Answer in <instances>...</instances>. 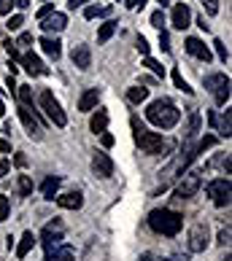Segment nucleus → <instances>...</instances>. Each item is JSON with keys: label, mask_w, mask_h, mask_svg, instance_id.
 Wrapping results in <instances>:
<instances>
[{"label": "nucleus", "mask_w": 232, "mask_h": 261, "mask_svg": "<svg viewBox=\"0 0 232 261\" xmlns=\"http://www.w3.org/2000/svg\"><path fill=\"white\" fill-rule=\"evenodd\" d=\"M130 124H132V138H135V143H138V148H141L143 153L159 156V153H170L173 148H176V143H173V140H165V138H162V135H157V132H149L138 119H132Z\"/></svg>", "instance_id": "nucleus-1"}, {"label": "nucleus", "mask_w": 232, "mask_h": 261, "mask_svg": "<svg viewBox=\"0 0 232 261\" xmlns=\"http://www.w3.org/2000/svg\"><path fill=\"white\" fill-rule=\"evenodd\" d=\"M149 226L157 231V234L176 237L183 226V216L176 210H168V207H157V210L149 213Z\"/></svg>", "instance_id": "nucleus-2"}, {"label": "nucleus", "mask_w": 232, "mask_h": 261, "mask_svg": "<svg viewBox=\"0 0 232 261\" xmlns=\"http://www.w3.org/2000/svg\"><path fill=\"white\" fill-rule=\"evenodd\" d=\"M146 119L154 124V127H159V129H173L178 124V119H181V111L170 100H154V102H149V108H146Z\"/></svg>", "instance_id": "nucleus-3"}, {"label": "nucleus", "mask_w": 232, "mask_h": 261, "mask_svg": "<svg viewBox=\"0 0 232 261\" xmlns=\"http://www.w3.org/2000/svg\"><path fill=\"white\" fill-rule=\"evenodd\" d=\"M38 102H41V108H43L46 116L52 119V124H57V127H65V124H67V116H65V111H62V105L54 100L52 89H43L41 97H38Z\"/></svg>", "instance_id": "nucleus-4"}, {"label": "nucleus", "mask_w": 232, "mask_h": 261, "mask_svg": "<svg viewBox=\"0 0 232 261\" xmlns=\"http://www.w3.org/2000/svg\"><path fill=\"white\" fill-rule=\"evenodd\" d=\"M205 89L214 94L216 105H227V100H229V75H224V73L208 75V79H205Z\"/></svg>", "instance_id": "nucleus-5"}, {"label": "nucleus", "mask_w": 232, "mask_h": 261, "mask_svg": "<svg viewBox=\"0 0 232 261\" xmlns=\"http://www.w3.org/2000/svg\"><path fill=\"white\" fill-rule=\"evenodd\" d=\"M208 243H211V229H208L205 221H197V224L189 229V250L192 253H202V250L208 248Z\"/></svg>", "instance_id": "nucleus-6"}, {"label": "nucleus", "mask_w": 232, "mask_h": 261, "mask_svg": "<svg viewBox=\"0 0 232 261\" xmlns=\"http://www.w3.org/2000/svg\"><path fill=\"white\" fill-rule=\"evenodd\" d=\"M208 197L216 207H227L229 205V178H216L208 183Z\"/></svg>", "instance_id": "nucleus-7"}, {"label": "nucleus", "mask_w": 232, "mask_h": 261, "mask_svg": "<svg viewBox=\"0 0 232 261\" xmlns=\"http://www.w3.org/2000/svg\"><path fill=\"white\" fill-rule=\"evenodd\" d=\"M62 234H65V224H62V221H60V218L49 221V224L43 226V231H41V243H43V248H46V250L57 248V245H60V240H62Z\"/></svg>", "instance_id": "nucleus-8"}, {"label": "nucleus", "mask_w": 232, "mask_h": 261, "mask_svg": "<svg viewBox=\"0 0 232 261\" xmlns=\"http://www.w3.org/2000/svg\"><path fill=\"white\" fill-rule=\"evenodd\" d=\"M200 186H202L200 175H195V172H189V175H183V178H181L178 189H176V197H178V199H189V197H195L197 191H200Z\"/></svg>", "instance_id": "nucleus-9"}, {"label": "nucleus", "mask_w": 232, "mask_h": 261, "mask_svg": "<svg viewBox=\"0 0 232 261\" xmlns=\"http://www.w3.org/2000/svg\"><path fill=\"white\" fill-rule=\"evenodd\" d=\"M92 170H95V175L98 178H111L113 175V162L108 153H95V159H92Z\"/></svg>", "instance_id": "nucleus-10"}, {"label": "nucleus", "mask_w": 232, "mask_h": 261, "mask_svg": "<svg viewBox=\"0 0 232 261\" xmlns=\"http://www.w3.org/2000/svg\"><path fill=\"white\" fill-rule=\"evenodd\" d=\"M71 60H73V65L79 67V70H89L92 67V49L89 46H73V51H71Z\"/></svg>", "instance_id": "nucleus-11"}, {"label": "nucleus", "mask_w": 232, "mask_h": 261, "mask_svg": "<svg viewBox=\"0 0 232 261\" xmlns=\"http://www.w3.org/2000/svg\"><path fill=\"white\" fill-rule=\"evenodd\" d=\"M19 119H22V124H25V129H27V135H30V138H41V121L33 116L30 108L19 105Z\"/></svg>", "instance_id": "nucleus-12"}, {"label": "nucleus", "mask_w": 232, "mask_h": 261, "mask_svg": "<svg viewBox=\"0 0 232 261\" xmlns=\"http://www.w3.org/2000/svg\"><path fill=\"white\" fill-rule=\"evenodd\" d=\"M189 22H192V11H189V6L181 0V3L173 6V27H176V30H187Z\"/></svg>", "instance_id": "nucleus-13"}, {"label": "nucleus", "mask_w": 232, "mask_h": 261, "mask_svg": "<svg viewBox=\"0 0 232 261\" xmlns=\"http://www.w3.org/2000/svg\"><path fill=\"white\" fill-rule=\"evenodd\" d=\"M41 27H43V33H62L65 27H67V16L62 11H54V14H49V16L43 19Z\"/></svg>", "instance_id": "nucleus-14"}, {"label": "nucleus", "mask_w": 232, "mask_h": 261, "mask_svg": "<svg viewBox=\"0 0 232 261\" xmlns=\"http://www.w3.org/2000/svg\"><path fill=\"white\" fill-rule=\"evenodd\" d=\"M187 51L192 57H197V60H202V62H211V49L200 41V38H187Z\"/></svg>", "instance_id": "nucleus-15"}, {"label": "nucleus", "mask_w": 232, "mask_h": 261, "mask_svg": "<svg viewBox=\"0 0 232 261\" xmlns=\"http://www.w3.org/2000/svg\"><path fill=\"white\" fill-rule=\"evenodd\" d=\"M19 62H22V67H25V70L30 73V75H46V67H43V62L38 60L35 54H30V51L19 57Z\"/></svg>", "instance_id": "nucleus-16"}, {"label": "nucleus", "mask_w": 232, "mask_h": 261, "mask_svg": "<svg viewBox=\"0 0 232 261\" xmlns=\"http://www.w3.org/2000/svg\"><path fill=\"white\" fill-rule=\"evenodd\" d=\"M54 199H57V205L65 207V210H79L84 205L81 191H67V194H60V197H54Z\"/></svg>", "instance_id": "nucleus-17"}, {"label": "nucleus", "mask_w": 232, "mask_h": 261, "mask_svg": "<svg viewBox=\"0 0 232 261\" xmlns=\"http://www.w3.org/2000/svg\"><path fill=\"white\" fill-rule=\"evenodd\" d=\"M100 102V89H86L79 97V111H95V105Z\"/></svg>", "instance_id": "nucleus-18"}, {"label": "nucleus", "mask_w": 232, "mask_h": 261, "mask_svg": "<svg viewBox=\"0 0 232 261\" xmlns=\"http://www.w3.org/2000/svg\"><path fill=\"white\" fill-rule=\"evenodd\" d=\"M105 127H108V111H105V108H98V113H95L92 119H89V129H92L95 135H103Z\"/></svg>", "instance_id": "nucleus-19"}, {"label": "nucleus", "mask_w": 232, "mask_h": 261, "mask_svg": "<svg viewBox=\"0 0 232 261\" xmlns=\"http://www.w3.org/2000/svg\"><path fill=\"white\" fill-rule=\"evenodd\" d=\"M46 261H73V248L71 245H57L46 250Z\"/></svg>", "instance_id": "nucleus-20"}, {"label": "nucleus", "mask_w": 232, "mask_h": 261, "mask_svg": "<svg viewBox=\"0 0 232 261\" xmlns=\"http://www.w3.org/2000/svg\"><path fill=\"white\" fill-rule=\"evenodd\" d=\"M60 41L57 38H52V35H43L41 38V49H43V54H49L52 60H60V54H62V49H60Z\"/></svg>", "instance_id": "nucleus-21"}, {"label": "nucleus", "mask_w": 232, "mask_h": 261, "mask_svg": "<svg viewBox=\"0 0 232 261\" xmlns=\"http://www.w3.org/2000/svg\"><path fill=\"white\" fill-rule=\"evenodd\" d=\"M60 178H57V175H49V178H46L43 183H41V194H43V199H54L57 197V191H60Z\"/></svg>", "instance_id": "nucleus-22"}, {"label": "nucleus", "mask_w": 232, "mask_h": 261, "mask_svg": "<svg viewBox=\"0 0 232 261\" xmlns=\"http://www.w3.org/2000/svg\"><path fill=\"white\" fill-rule=\"evenodd\" d=\"M35 234H33V231H25V234H22V240H19V245H16V258H25L27 253H30V250H33V245H35Z\"/></svg>", "instance_id": "nucleus-23"}, {"label": "nucleus", "mask_w": 232, "mask_h": 261, "mask_svg": "<svg viewBox=\"0 0 232 261\" xmlns=\"http://www.w3.org/2000/svg\"><path fill=\"white\" fill-rule=\"evenodd\" d=\"M127 100H130L132 105L146 102V100H149V89H143V86H132V89L127 92Z\"/></svg>", "instance_id": "nucleus-24"}, {"label": "nucleus", "mask_w": 232, "mask_h": 261, "mask_svg": "<svg viewBox=\"0 0 232 261\" xmlns=\"http://www.w3.org/2000/svg\"><path fill=\"white\" fill-rule=\"evenodd\" d=\"M200 127H202V116L197 111H192L189 113V124H187V138H195V135L200 132Z\"/></svg>", "instance_id": "nucleus-25"}, {"label": "nucleus", "mask_w": 232, "mask_h": 261, "mask_svg": "<svg viewBox=\"0 0 232 261\" xmlns=\"http://www.w3.org/2000/svg\"><path fill=\"white\" fill-rule=\"evenodd\" d=\"M108 14H111V6H86L84 8L86 19H98V16H108Z\"/></svg>", "instance_id": "nucleus-26"}, {"label": "nucleus", "mask_w": 232, "mask_h": 261, "mask_svg": "<svg viewBox=\"0 0 232 261\" xmlns=\"http://www.w3.org/2000/svg\"><path fill=\"white\" fill-rule=\"evenodd\" d=\"M216 127L221 132V138H229L232 135V119H229V111L227 113H221V119H216Z\"/></svg>", "instance_id": "nucleus-27"}, {"label": "nucleus", "mask_w": 232, "mask_h": 261, "mask_svg": "<svg viewBox=\"0 0 232 261\" xmlns=\"http://www.w3.org/2000/svg\"><path fill=\"white\" fill-rule=\"evenodd\" d=\"M116 33V22H105L100 24V30H98V43H105V41H111V35Z\"/></svg>", "instance_id": "nucleus-28"}, {"label": "nucleus", "mask_w": 232, "mask_h": 261, "mask_svg": "<svg viewBox=\"0 0 232 261\" xmlns=\"http://www.w3.org/2000/svg\"><path fill=\"white\" fill-rule=\"evenodd\" d=\"M143 65H146L149 70H151L154 75H157V79H165V67H162L157 60H154V57H143Z\"/></svg>", "instance_id": "nucleus-29"}, {"label": "nucleus", "mask_w": 232, "mask_h": 261, "mask_svg": "<svg viewBox=\"0 0 232 261\" xmlns=\"http://www.w3.org/2000/svg\"><path fill=\"white\" fill-rule=\"evenodd\" d=\"M16 94H19V100H22V105H25V108H30V105H33V89H30L27 84L16 86Z\"/></svg>", "instance_id": "nucleus-30"}, {"label": "nucleus", "mask_w": 232, "mask_h": 261, "mask_svg": "<svg viewBox=\"0 0 232 261\" xmlns=\"http://www.w3.org/2000/svg\"><path fill=\"white\" fill-rule=\"evenodd\" d=\"M173 84H176L181 92H187V94H192V92H195V89H192V86H189L187 81H183V75H181V70H178V67H173Z\"/></svg>", "instance_id": "nucleus-31"}, {"label": "nucleus", "mask_w": 232, "mask_h": 261, "mask_svg": "<svg viewBox=\"0 0 232 261\" xmlns=\"http://www.w3.org/2000/svg\"><path fill=\"white\" fill-rule=\"evenodd\" d=\"M19 194H22V197L33 194V178L30 175H19Z\"/></svg>", "instance_id": "nucleus-32"}, {"label": "nucleus", "mask_w": 232, "mask_h": 261, "mask_svg": "<svg viewBox=\"0 0 232 261\" xmlns=\"http://www.w3.org/2000/svg\"><path fill=\"white\" fill-rule=\"evenodd\" d=\"M22 24H25V16H22V14H14V16H8V22H6V27H8L11 33H16Z\"/></svg>", "instance_id": "nucleus-33"}, {"label": "nucleus", "mask_w": 232, "mask_h": 261, "mask_svg": "<svg viewBox=\"0 0 232 261\" xmlns=\"http://www.w3.org/2000/svg\"><path fill=\"white\" fill-rule=\"evenodd\" d=\"M202 8H205V14L208 16H216L219 14V0H200Z\"/></svg>", "instance_id": "nucleus-34"}, {"label": "nucleus", "mask_w": 232, "mask_h": 261, "mask_svg": "<svg viewBox=\"0 0 232 261\" xmlns=\"http://www.w3.org/2000/svg\"><path fill=\"white\" fill-rule=\"evenodd\" d=\"M214 49H216V54H219V60H221V62H227V60H229V51H227V46L221 43L219 38L214 41Z\"/></svg>", "instance_id": "nucleus-35"}, {"label": "nucleus", "mask_w": 232, "mask_h": 261, "mask_svg": "<svg viewBox=\"0 0 232 261\" xmlns=\"http://www.w3.org/2000/svg\"><path fill=\"white\" fill-rule=\"evenodd\" d=\"M8 210H11V205H8V197L0 194V224H3V221H8Z\"/></svg>", "instance_id": "nucleus-36"}, {"label": "nucleus", "mask_w": 232, "mask_h": 261, "mask_svg": "<svg viewBox=\"0 0 232 261\" xmlns=\"http://www.w3.org/2000/svg\"><path fill=\"white\" fill-rule=\"evenodd\" d=\"M49 14H54V3H43L41 8H38V14H35V16H38V19H41V22H43V19L49 16Z\"/></svg>", "instance_id": "nucleus-37"}, {"label": "nucleus", "mask_w": 232, "mask_h": 261, "mask_svg": "<svg viewBox=\"0 0 232 261\" xmlns=\"http://www.w3.org/2000/svg\"><path fill=\"white\" fill-rule=\"evenodd\" d=\"M30 43H33V33H19V41H16L19 49H27Z\"/></svg>", "instance_id": "nucleus-38"}, {"label": "nucleus", "mask_w": 232, "mask_h": 261, "mask_svg": "<svg viewBox=\"0 0 232 261\" xmlns=\"http://www.w3.org/2000/svg\"><path fill=\"white\" fill-rule=\"evenodd\" d=\"M151 24L157 27V30H162V24H165V14H162V11H154V14H151Z\"/></svg>", "instance_id": "nucleus-39"}, {"label": "nucleus", "mask_w": 232, "mask_h": 261, "mask_svg": "<svg viewBox=\"0 0 232 261\" xmlns=\"http://www.w3.org/2000/svg\"><path fill=\"white\" fill-rule=\"evenodd\" d=\"M159 46H162V51H170V35H168V30H159Z\"/></svg>", "instance_id": "nucleus-40"}, {"label": "nucleus", "mask_w": 232, "mask_h": 261, "mask_svg": "<svg viewBox=\"0 0 232 261\" xmlns=\"http://www.w3.org/2000/svg\"><path fill=\"white\" fill-rule=\"evenodd\" d=\"M14 8V0H0V16H8Z\"/></svg>", "instance_id": "nucleus-41"}, {"label": "nucleus", "mask_w": 232, "mask_h": 261, "mask_svg": "<svg viewBox=\"0 0 232 261\" xmlns=\"http://www.w3.org/2000/svg\"><path fill=\"white\" fill-rule=\"evenodd\" d=\"M149 49H151V46H149V41H146L143 35H138V51H141L143 57H149Z\"/></svg>", "instance_id": "nucleus-42"}, {"label": "nucleus", "mask_w": 232, "mask_h": 261, "mask_svg": "<svg viewBox=\"0 0 232 261\" xmlns=\"http://www.w3.org/2000/svg\"><path fill=\"white\" fill-rule=\"evenodd\" d=\"M100 143H103V148H111L116 140H113V135H111V132H103V135H100Z\"/></svg>", "instance_id": "nucleus-43"}, {"label": "nucleus", "mask_w": 232, "mask_h": 261, "mask_svg": "<svg viewBox=\"0 0 232 261\" xmlns=\"http://www.w3.org/2000/svg\"><path fill=\"white\" fill-rule=\"evenodd\" d=\"M86 3H92V0H67V8H71V11H76V8H81V6H86Z\"/></svg>", "instance_id": "nucleus-44"}, {"label": "nucleus", "mask_w": 232, "mask_h": 261, "mask_svg": "<svg viewBox=\"0 0 232 261\" xmlns=\"http://www.w3.org/2000/svg\"><path fill=\"white\" fill-rule=\"evenodd\" d=\"M227 243H229V226L219 231V245H227Z\"/></svg>", "instance_id": "nucleus-45"}, {"label": "nucleus", "mask_w": 232, "mask_h": 261, "mask_svg": "<svg viewBox=\"0 0 232 261\" xmlns=\"http://www.w3.org/2000/svg\"><path fill=\"white\" fill-rule=\"evenodd\" d=\"M8 170H11V164H8V162L3 159V162H0V180H3V178L8 175Z\"/></svg>", "instance_id": "nucleus-46"}, {"label": "nucleus", "mask_w": 232, "mask_h": 261, "mask_svg": "<svg viewBox=\"0 0 232 261\" xmlns=\"http://www.w3.org/2000/svg\"><path fill=\"white\" fill-rule=\"evenodd\" d=\"M8 151H11V143H8V140H0V153H8Z\"/></svg>", "instance_id": "nucleus-47"}, {"label": "nucleus", "mask_w": 232, "mask_h": 261, "mask_svg": "<svg viewBox=\"0 0 232 261\" xmlns=\"http://www.w3.org/2000/svg\"><path fill=\"white\" fill-rule=\"evenodd\" d=\"M165 261H189V256H183V253H176V256H170Z\"/></svg>", "instance_id": "nucleus-48"}, {"label": "nucleus", "mask_w": 232, "mask_h": 261, "mask_svg": "<svg viewBox=\"0 0 232 261\" xmlns=\"http://www.w3.org/2000/svg\"><path fill=\"white\" fill-rule=\"evenodd\" d=\"M16 164H19V167H25V164H27V156H25V153H16Z\"/></svg>", "instance_id": "nucleus-49"}, {"label": "nucleus", "mask_w": 232, "mask_h": 261, "mask_svg": "<svg viewBox=\"0 0 232 261\" xmlns=\"http://www.w3.org/2000/svg\"><path fill=\"white\" fill-rule=\"evenodd\" d=\"M14 6L16 8H27V6H30V0H14Z\"/></svg>", "instance_id": "nucleus-50"}, {"label": "nucleus", "mask_w": 232, "mask_h": 261, "mask_svg": "<svg viewBox=\"0 0 232 261\" xmlns=\"http://www.w3.org/2000/svg\"><path fill=\"white\" fill-rule=\"evenodd\" d=\"M8 89L16 92V81H14V75H8Z\"/></svg>", "instance_id": "nucleus-51"}, {"label": "nucleus", "mask_w": 232, "mask_h": 261, "mask_svg": "<svg viewBox=\"0 0 232 261\" xmlns=\"http://www.w3.org/2000/svg\"><path fill=\"white\" fill-rule=\"evenodd\" d=\"M138 261H157V258H154V256H151V253H143V256H141V258H138Z\"/></svg>", "instance_id": "nucleus-52"}, {"label": "nucleus", "mask_w": 232, "mask_h": 261, "mask_svg": "<svg viewBox=\"0 0 232 261\" xmlns=\"http://www.w3.org/2000/svg\"><path fill=\"white\" fill-rule=\"evenodd\" d=\"M141 3H138V0H127V8H138Z\"/></svg>", "instance_id": "nucleus-53"}, {"label": "nucleus", "mask_w": 232, "mask_h": 261, "mask_svg": "<svg viewBox=\"0 0 232 261\" xmlns=\"http://www.w3.org/2000/svg\"><path fill=\"white\" fill-rule=\"evenodd\" d=\"M157 3H162V8H165V6H168V0H157Z\"/></svg>", "instance_id": "nucleus-54"}, {"label": "nucleus", "mask_w": 232, "mask_h": 261, "mask_svg": "<svg viewBox=\"0 0 232 261\" xmlns=\"http://www.w3.org/2000/svg\"><path fill=\"white\" fill-rule=\"evenodd\" d=\"M6 113V108H3V102H0V116H3Z\"/></svg>", "instance_id": "nucleus-55"}, {"label": "nucleus", "mask_w": 232, "mask_h": 261, "mask_svg": "<svg viewBox=\"0 0 232 261\" xmlns=\"http://www.w3.org/2000/svg\"><path fill=\"white\" fill-rule=\"evenodd\" d=\"M221 261H232V256H229V253H227V256H224V258H221Z\"/></svg>", "instance_id": "nucleus-56"}, {"label": "nucleus", "mask_w": 232, "mask_h": 261, "mask_svg": "<svg viewBox=\"0 0 232 261\" xmlns=\"http://www.w3.org/2000/svg\"><path fill=\"white\" fill-rule=\"evenodd\" d=\"M0 94H3V89H0Z\"/></svg>", "instance_id": "nucleus-57"}]
</instances>
